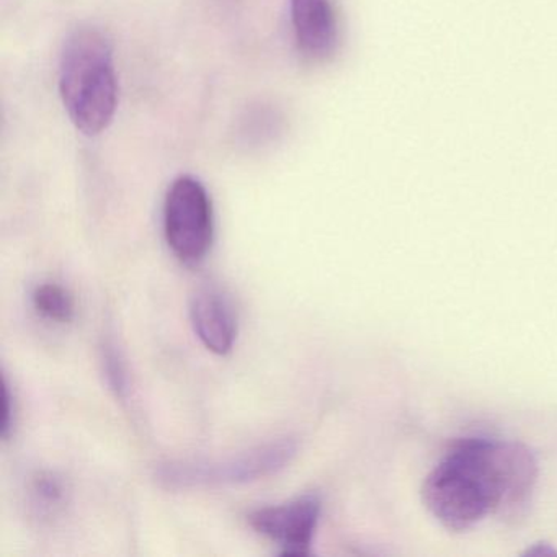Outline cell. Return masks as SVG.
Listing matches in <instances>:
<instances>
[{"label":"cell","mask_w":557,"mask_h":557,"mask_svg":"<svg viewBox=\"0 0 557 557\" xmlns=\"http://www.w3.org/2000/svg\"><path fill=\"white\" fill-rule=\"evenodd\" d=\"M103 373L107 383L119 399H128L129 373L122 351L116 347L115 342L107 341L102 348Z\"/></svg>","instance_id":"10"},{"label":"cell","mask_w":557,"mask_h":557,"mask_svg":"<svg viewBox=\"0 0 557 557\" xmlns=\"http://www.w3.org/2000/svg\"><path fill=\"white\" fill-rule=\"evenodd\" d=\"M164 233L174 256L195 267L207 259L214 239L210 195L198 178L182 175L172 182L164 203Z\"/></svg>","instance_id":"4"},{"label":"cell","mask_w":557,"mask_h":557,"mask_svg":"<svg viewBox=\"0 0 557 557\" xmlns=\"http://www.w3.org/2000/svg\"><path fill=\"white\" fill-rule=\"evenodd\" d=\"M32 505L40 517H54L67 502V484L57 472H37L30 484Z\"/></svg>","instance_id":"8"},{"label":"cell","mask_w":557,"mask_h":557,"mask_svg":"<svg viewBox=\"0 0 557 557\" xmlns=\"http://www.w3.org/2000/svg\"><path fill=\"white\" fill-rule=\"evenodd\" d=\"M321 508L319 495L306 494L285 504L257 508L249 515V524L278 544L283 556L305 557L311 554Z\"/></svg>","instance_id":"5"},{"label":"cell","mask_w":557,"mask_h":557,"mask_svg":"<svg viewBox=\"0 0 557 557\" xmlns=\"http://www.w3.org/2000/svg\"><path fill=\"white\" fill-rule=\"evenodd\" d=\"M190 321L201 344L216 355H227L237 338V315L223 289L203 285L191 295Z\"/></svg>","instance_id":"6"},{"label":"cell","mask_w":557,"mask_h":557,"mask_svg":"<svg viewBox=\"0 0 557 557\" xmlns=\"http://www.w3.org/2000/svg\"><path fill=\"white\" fill-rule=\"evenodd\" d=\"M296 44L306 58L325 61L337 50L338 22L331 0H292Z\"/></svg>","instance_id":"7"},{"label":"cell","mask_w":557,"mask_h":557,"mask_svg":"<svg viewBox=\"0 0 557 557\" xmlns=\"http://www.w3.org/2000/svg\"><path fill=\"white\" fill-rule=\"evenodd\" d=\"M38 314L58 324H70L76 315V302L73 295L64 286L57 283H45L37 286L32 295Z\"/></svg>","instance_id":"9"},{"label":"cell","mask_w":557,"mask_h":557,"mask_svg":"<svg viewBox=\"0 0 557 557\" xmlns=\"http://www.w3.org/2000/svg\"><path fill=\"white\" fill-rule=\"evenodd\" d=\"M298 449L295 438H282L230 458L162 462L156 468L154 478L171 491L249 484L283 471Z\"/></svg>","instance_id":"3"},{"label":"cell","mask_w":557,"mask_h":557,"mask_svg":"<svg viewBox=\"0 0 557 557\" xmlns=\"http://www.w3.org/2000/svg\"><path fill=\"white\" fill-rule=\"evenodd\" d=\"M60 96L73 125L86 136H99L112 125L119 109V77L109 35L81 25L64 41L60 60Z\"/></svg>","instance_id":"2"},{"label":"cell","mask_w":557,"mask_h":557,"mask_svg":"<svg viewBox=\"0 0 557 557\" xmlns=\"http://www.w3.org/2000/svg\"><path fill=\"white\" fill-rule=\"evenodd\" d=\"M537 462L527 446L492 438L456 443L423 482V504L446 530H471L488 515L517 513L533 494Z\"/></svg>","instance_id":"1"},{"label":"cell","mask_w":557,"mask_h":557,"mask_svg":"<svg viewBox=\"0 0 557 557\" xmlns=\"http://www.w3.org/2000/svg\"><path fill=\"white\" fill-rule=\"evenodd\" d=\"M2 400H4V406H2V426H0V435H2V438L9 440L12 430H14L15 409L12 407L14 397H12L11 389H9L8 377L5 376L4 380H2Z\"/></svg>","instance_id":"11"}]
</instances>
